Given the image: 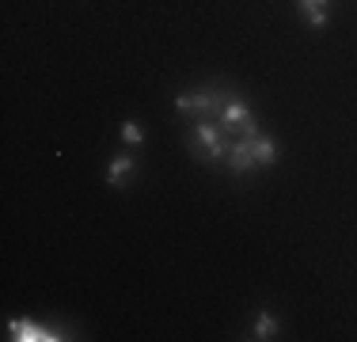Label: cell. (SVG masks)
<instances>
[{"label": "cell", "instance_id": "6da1fadb", "mask_svg": "<svg viewBox=\"0 0 357 342\" xmlns=\"http://www.w3.org/2000/svg\"><path fill=\"white\" fill-rule=\"evenodd\" d=\"M186 144H190V152H194L198 160H206V164H220V160H228L232 137L220 130L217 122L198 118V122H194V130H190V137H186Z\"/></svg>", "mask_w": 357, "mask_h": 342}, {"label": "cell", "instance_id": "7a4b0ae2", "mask_svg": "<svg viewBox=\"0 0 357 342\" xmlns=\"http://www.w3.org/2000/svg\"><path fill=\"white\" fill-rule=\"evenodd\" d=\"M228 103V96H220V91H183V96H175V110L178 114H190L194 122L198 118H209V114H220V107Z\"/></svg>", "mask_w": 357, "mask_h": 342}, {"label": "cell", "instance_id": "3957f363", "mask_svg": "<svg viewBox=\"0 0 357 342\" xmlns=\"http://www.w3.org/2000/svg\"><path fill=\"white\" fill-rule=\"evenodd\" d=\"M228 168L236 171V175H243V171L259 168L255 164V152H251V137H232V149H228Z\"/></svg>", "mask_w": 357, "mask_h": 342}, {"label": "cell", "instance_id": "277c9868", "mask_svg": "<svg viewBox=\"0 0 357 342\" xmlns=\"http://www.w3.org/2000/svg\"><path fill=\"white\" fill-rule=\"evenodd\" d=\"M133 171H137V160H133L130 152H122V156H114V160H110V168H107V183L114 186V191H122V186H126V179H130Z\"/></svg>", "mask_w": 357, "mask_h": 342}, {"label": "cell", "instance_id": "5b68a950", "mask_svg": "<svg viewBox=\"0 0 357 342\" xmlns=\"http://www.w3.org/2000/svg\"><path fill=\"white\" fill-rule=\"evenodd\" d=\"M296 8L308 15V27H323L331 15V0H296Z\"/></svg>", "mask_w": 357, "mask_h": 342}, {"label": "cell", "instance_id": "8992f818", "mask_svg": "<svg viewBox=\"0 0 357 342\" xmlns=\"http://www.w3.org/2000/svg\"><path fill=\"white\" fill-rule=\"evenodd\" d=\"M251 152H255V164H259V168L278 164V144L270 141V137H255V141H251Z\"/></svg>", "mask_w": 357, "mask_h": 342}, {"label": "cell", "instance_id": "52a82bcc", "mask_svg": "<svg viewBox=\"0 0 357 342\" xmlns=\"http://www.w3.org/2000/svg\"><path fill=\"white\" fill-rule=\"evenodd\" d=\"M251 339H259V342H270V339H278V320L270 312H259L255 315V335Z\"/></svg>", "mask_w": 357, "mask_h": 342}, {"label": "cell", "instance_id": "ba28073f", "mask_svg": "<svg viewBox=\"0 0 357 342\" xmlns=\"http://www.w3.org/2000/svg\"><path fill=\"white\" fill-rule=\"evenodd\" d=\"M122 141H126V144H141V141H144V130H141L137 122H126V126H122Z\"/></svg>", "mask_w": 357, "mask_h": 342}]
</instances>
